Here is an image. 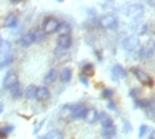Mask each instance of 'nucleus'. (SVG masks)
I'll use <instances>...</instances> for the list:
<instances>
[{"label": "nucleus", "instance_id": "f257e3e1", "mask_svg": "<svg viewBox=\"0 0 155 139\" xmlns=\"http://www.w3.org/2000/svg\"><path fill=\"white\" fill-rule=\"evenodd\" d=\"M100 25L104 29H115L118 25V20L113 15H105L100 19Z\"/></svg>", "mask_w": 155, "mask_h": 139}, {"label": "nucleus", "instance_id": "7ed1b4c3", "mask_svg": "<svg viewBox=\"0 0 155 139\" xmlns=\"http://www.w3.org/2000/svg\"><path fill=\"white\" fill-rule=\"evenodd\" d=\"M131 72L134 73V76L138 78V81L140 84L146 85V86H153V80H151V77L146 72H143L142 69H139V68H133Z\"/></svg>", "mask_w": 155, "mask_h": 139}, {"label": "nucleus", "instance_id": "1a4fd4ad", "mask_svg": "<svg viewBox=\"0 0 155 139\" xmlns=\"http://www.w3.org/2000/svg\"><path fill=\"white\" fill-rule=\"evenodd\" d=\"M57 46L64 49V51L69 49L72 46V37H70V35H68V36H61L60 35V37L57 38Z\"/></svg>", "mask_w": 155, "mask_h": 139}, {"label": "nucleus", "instance_id": "aec40b11", "mask_svg": "<svg viewBox=\"0 0 155 139\" xmlns=\"http://www.w3.org/2000/svg\"><path fill=\"white\" fill-rule=\"evenodd\" d=\"M72 80V69L70 68H65L61 72V81L62 82H69Z\"/></svg>", "mask_w": 155, "mask_h": 139}, {"label": "nucleus", "instance_id": "bb28decb", "mask_svg": "<svg viewBox=\"0 0 155 139\" xmlns=\"http://www.w3.org/2000/svg\"><path fill=\"white\" fill-rule=\"evenodd\" d=\"M113 94H114V91L111 89H104L102 90V98H111Z\"/></svg>", "mask_w": 155, "mask_h": 139}, {"label": "nucleus", "instance_id": "7c9ffc66", "mask_svg": "<svg viewBox=\"0 0 155 139\" xmlns=\"http://www.w3.org/2000/svg\"><path fill=\"white\" fill-rule=\"evenodd\" d=\"M80 81H81V84H84L85 86H87L89 85V81H87V77L85 76H80Z\"/></svg>", "mask_w": 155, "mask_h": 139}, {"label": "nucleus", "instance_id": "473e14b6", "mask_svg": "<svg viewBox=\"0 0 155 139\" xmlns=\"http://www.w3.org/2000/svg\"><path fill=\"white\" fill-rule=\"evenodd\" d=\"M130 130H131V127H130V123H129V122H125V127H123V131H125V133L127 131V133H129Z\"/></svg>", "mask_w": 155, "mask_h": 139}, {"label": "nucleus", "instance_id": "a211bd4d", "mask_svg": "<svg viewBox=\"0 0 155 139\" xmlns=\"http://www.w3.org/2000/svg\"><path fill=\"white\" fill-rule=\"evenodd\" d=\"M98 121L101 122L102 124V127H105V126H109V124H111L113 123V121L111 118L107 115L106 113H101V114H98Z\"/></svg>", "mask_w": 155, "mask_h": 139}, {"label": "nucleus", "instance_id": "c85d7f7f", "mask_svg": "<svg viewBox=\"0 0 155 139\" xmlns=\"http://www.w3.org/2000/svg\"><path fill=\"white\" fill-rule=\"evenodd\" d=\"M64 55H65V51H64V49L58 48V46L54 49V56H56V57H61V56H64Z\"/></svg>", "mask_w": 155, "mask_h": 139}, {"label": "nucleus", "instance_id": "4be33fe9", "mask_svg": "<svg viewBox=\"0 0 155 139\" xmlns=\"http://www.w3.org/2000/svg\"><path fill=\"white\" fill-rule=\"evenodd\" d=\"M58 31L61 32V36H68V35L70 33V31H72V28H70V25L66 24V23H60Z\"/></svg>", "mask_w": 155, "mask_h": 139}, {"label": "nucleus", "instance_id": "c9c22d12", "mask_svg": "<svg viewBox=\"0 0 155 139\" xmlns=\"http://www.w3.org/2000/svg\"><path fill=\"white\" fill-rule=\"evenodd\" d=\"M3 111V105H0V113Z\"/></svg>", "mask_w": 155, "mask_h": 139}, {"label": "nucleus", "instance_id": "ddd939ff", "mask_svg": "<svg viewBox=\"0 0 155 139\" xmlns=\"http://www.w3.org/2000/svg\"><path fill=\"white\" fill-rule=\"evenodd\" d=\"M19 44L23 46V48H28L33 44V36H32V32H28V33L23 35L19 40Z\"/></svg>", "mask_w": 155, "mask_h": 139}, {"label": "nucleus", "instance_id": "cd10ccee", "mask_svg": "<svg viewBox=\"0 0 155 139\" xmlns=\"http://www.w3.org/2000/svg\"><path fill=\"white\" fill-rule=\"evenodd\" d=\"M151 55V51L150 49H146V48H142L139 51V57H142V58H147Z\"/></svg>", "mask_w": 155, "mask_h": 139}, {"label": "nucleus", "instance_id": "9d476101", "mask_svg": "<svg viewBox=\"0 0 155 139\" xmlns=\"http://www.w3.org/2000/svg\"><path fill=\"white\" fill-rule=\"evenodd\" d=\"M117 134V129H115L114 124H109V126L102 127V137L106 138V139H111L113 137H115Z\"/></svg>", "mask_w": 155, "mask_h": 139}, {"label": "nucleus", "instance_id": "a878e982", "mask_svg": "<svg viewBox=\"0 0 155 139\" xmlns=\"http://www.w3.org/2000/svg\"><path fill=\"white\" fill-rule=\"evenodd\" d=\"M12 60H13V57H12V56H5V58L3 60L2 62H0V69H3V68L8 66L9 64L12 62Z\"/></svg>", "mask_w": 155, "mask_h": 139}, {"label": "nucleus", "instance_id": "6ab92c4d", "mask_svg": "<svg viewBox=\"0 0 155 139\" xmlns=\"http://www.w3.org/2000/svg\"><path fill=\"white\" fill-rule=\"evenodd\" d=\"M9 91H11V95H12V98H20L23 95V90H21V85L20 84H17L15 85L13 88L9 89Z\"/></svg>", "mask_w": 155, "mask_h": 139}, {"label": "nucleus", "instance_id": "2eb2a0df", "mask_svg": "<svg viewBox=\"0 0 155 139\" xmlns=\"http://www.w3.org/2000/svg\"><path fill=\"white\" fill-rule=\"evenodd\" d=\"M4 27L7 28H13L17 25V16L15 15V13H9V15H7L4 17Z\"/></svg>", "mask_w": 155, "mask_h": 139}, {"label": "nucleus", "instance_id": "9b49d317", "mask_svg": "<svg viewBox=\"0 0 155 139\" xmlns=\"http://www.w3.org/2000/svg\"><path fill=\"white\" fill-rule=\"evenodd\" d=\"M111 73H113V78L114 80H123L126 77V70L123 69L121 65H114L111 69Z\"/></svg>", "mask_w": 155, "mask_h": 139}, {"label": "nucleus", "instance_id": "c756f323", "mask_svg": "<svg viewBox=\"0 0 155 139\" xmlns=\"http://www.w3.org/2000/svg\"><path fill=\"white\" fill-rule=\"evenodd\" d=\"M147 133V126H144V124H142L140 126V130H139V137L142 138V137H144V134Z\"/></svg>", "mask_w": 155, "mask_h": 139}, {"label": "nucleus", "instance_id": "5701e85b", "mask_svg": "<svg viewBox=\"0 0 155 139\" xmlns=\"http://www.w3.org/2000/svg\"><path fill=\"white\" fill-rule=\"evenodd\" d=\"M82 76H91V74H94V65L93 64H85V65L82 66Z\"/></svg>", "mask_w": 155, "mask_h": 139}, {"label": "nucleus", "instance_id": "dca6fc26", "mask_svg": "<svg viewBox=\"0 0 155 139\" xmlns=\"http://www.w3.org/2000/svg\"><path fill=\"white\" fill-rule=\"evenodd\" d=\"M36 90H37V88L35 86V85H29V86H27V89L24 90V97L27 99H33L36 97Z\"/></svg>", "mask_w": 155, "mask_h": 139}, {"label": "nucleus", "instance_id": "b1692460", "mask_svg": "<svg viewBox=\"0 0 155 139\" xmlns=\"http://www.w3.org/2000/svg\"><path fill=\"white\" fill-rule=\"evenodd\" d=\"M150 102L147 101V99H135V108H150Z\"/></svg>", "mask_w": 155, "mask_h": 139}, {"label": "nucleus", "instance_id": "72a5a7b5", "mask_svg": "<svg viewBox=\"0 0 155 139\" xmlns=\"http://www.w3.org/2000/svg\"><path fill=\"white\" fill-rule=\"evenodd\" d=\"M107 106H109V109H115V106H114V102H111V101L109 102V105H107Z\"/></svg>", "mask_w": 155, "mask_h": 139}, {"label": "nucleus", "instance_id": "412c9836", "mask_svg": "<svg viewBox=\"0 0 155 139\" xmlns=\"http://www.w3.org/2000/svg\"><path fill=\"white\" fill-rule=\"evenodd\" d=\"M44 139H62V133L58 130H52L45 135Z\"/></svg>", "mask_w": 155, "mask_h": 139}, {"label": "nucleus", "instance_id": "0eeeda50", "mask_svg": "<svg viewBox=\"0 0 155 139\" xmlns=\"http://www.w3.org/2000/svg\"><path fill=\"white\" fill-rule=\"evenodd\" d=\"M35 98H36L37 101H40V102L48 101V99L51 98V93H49L48 88H45V86L37 88V90H36V97H35Z\"/></svg>", "mask_w": 155, "mask_h": 139}, {"label": "nucleus", "instance_id": "423d86ee", "mask_svg": "<svg viewBox=\"0 0 155 139\" xmlns=\"http://www.w3.org/2000/svg\"><path fill=\"white\" fill-rule=\"evenodd\" d=\"M138 44H139V40H138L137 36H129V37H126L122 42L123 48H125L126 51H130V52L134 51V49H137Z\"/></svg>", "mask_w": 155, "mask_h": 139}, {"label": "nucleus", "instance_id": "6e6552de", "mask_svg": "<svg viewBox=\"0 0 155 139\" xmlns=\"http://www.w3.org/2000/svg\"><path fill=\"white\" fill-rule=\"evenodd\" d=\"M127 15L130 17H133V19H139L140 16L143 15V7L140 4H134L129 8L127 11Z\"/></svg>", "mask_w": 155, "mask_h": 139}, {"label": "nucleus", "instance_id": "20e7f679", "mask_svg": "<svg viewBox=\"0 0 155 139\" xmlns=\"http://www.w3.org/2000/svg\"><path fill=\"white\" fill-rule=\"evenodd\" d=\"M19 84V77L15 72H9L5 74V77L3 78V88L4 89H11L15 85Z\"/></svg>", "mask_w": 155, "mask_h": 139}, {"label": "nucleus", "instance_id": "393cba45", "mask_svg": "<svg viewBox=\"0 0 155 139\" xmlns=\"http://www.w3.org/2000/svg\"><path fill=\"white\" fill-rule=\"evenodd\" d=\"M0 51H2V53H4V55H7V53L11 51V44H9L8 41H3L2 46H0Z\"/></svg>", "mask_w": 155, "mask_h": 139}, {"label": "nucleus", "instance_id": "39448f33", "mask_svg": "<svg viewBox=\"0 0 155 139\" xmlns=\"http://www.w3.org/2000/svg\"><path fill=\"white\" fill-rule=\"evenodd\" d=\"M87 108L85 105H76L70 109V117L73 119H82L86 114Z\"/></svg>", "mask_w": 155, "mask_h": 139}, {"label": "nucleus", "instance_id": "f704fd0d", "mask_svg": "<svg viewBox=\"0 0 155 139\" xmlns=\"http://www.w3.org/2000/svg\"><path fill=\"white\" fill-rule=\"evenodd\" d=\"M2 44H3V38H2V36H0V46H2Z\"/></svg>", "mask_w": 155, "mask_h": 139}, {"label": "nucleus", "instance_id": "f03ea898", "mask_svg": "<svg viewBox=\"0 0 155 139\" xmlns=\"http://www.w3.org/2000/svg\"><path fill=\"white\" fill-rule=\"evenodd\" d=\"M58 25H60V21L54 17H47L44 20V24H43V31L45 33H54V32L58 31Z\"/></svg>", "mask_w": 155, "mask_h": 139}, {"label": "nucleus", "instance_id": "4468645a", "mask_svg": "<svg viewBox=\"0 0 155 139\" xmlns=\"http://www.w3.org/2000/svg\"><path fill=\"white\" fill-rule=\"evenodd\" d=\"M32 36H33V42L41 44V42H44L45 38H47V33H45L41 28H38V29H35L32 32Z\"/></svg>", "mask_w": 155, "mask_h": 139}, {"label": "nucleus", "instance_id": "f3484780", "mask_svg": "<svg viewBox=\"0 0 155 139\" xmlns=\"http://www.w3.org/2000/svg\"><path fill=\"white\" fill-rule=\"evenodd\" d=\"M56 78H57V72H56L54 69H52V70H49L47 73V76L44 77V82L47 85H51L56 81Z\"/></svg>", "mask_w": 155, "mask_h": 139}, {"label": "nucleus", "instance_id": "2f4dec72", "mask_svg": "<svg viewBox=\"0 0 155 139\" xmlns=\"http://www.w3.org/2000/svg\"><path fill=\"white\" fill-rule=\"evenodd\" d=\"M139 93H140V91L138 90V89H133V90L130 91V95H131V97H138Z\"/></svg>", "mask_w": 155, "mask_h": 139}, {"label": "nucleus", "instance_id": "f8f14e48", "mask_svg": "<svg viewBox=\"0 0 155 139\" xmlns=\"http://www.w3.org/2000/svg\"><path fill=\"white\" fill-rule=\"evenodd\" d=\"M84 119H85V122H87V123L97 122L98 121V111L96 109H87L85 117H84Z\"/></svg>", "mask_w": 155, "mask_h": 139}]
</instances>
